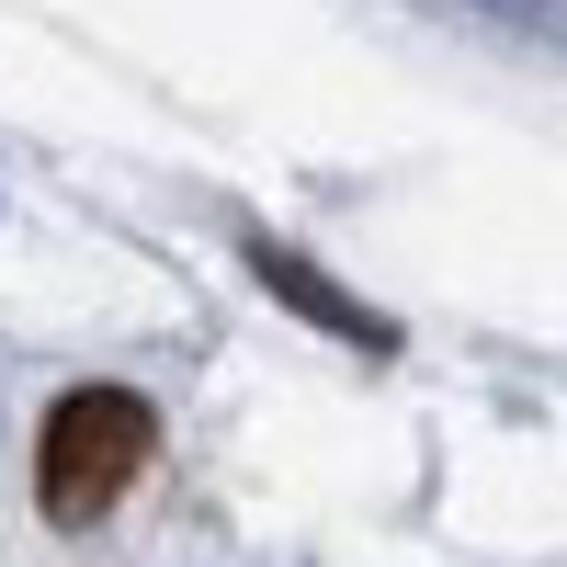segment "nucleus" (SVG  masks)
Returning a JSON list of instances; mask_svg holds the SVG:
<instances>
[{
    "mask_svg": "<svg viewBox=\"0 0 567 567\" xmlns=\"http://www.w3.org/2000/svg\"><path fill=\"white\" fill-rule=\"evenodd\" d=\"M159 443V420L148 398H125V386H80L45 409V443H34V499H45V523H103V511L136 488V465H148Z\"/></svg>",
    "mask_w": 567,
    "mask_h": 567,
    "instance_id": "1",
    "label": "nucleus"
}]
</instances>
